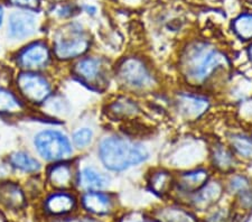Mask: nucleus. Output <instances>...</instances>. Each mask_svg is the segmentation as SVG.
I'll use <instances>...</instances> for the list:
<instances>
[{"mask_svg":"<svg viewBox=\"0 0 252 222\" xmlns=\"http://www.w3.org/2000/svg\"><path fill=\"white\" fill-rule=\"evenodd\" d=\"M51 61V48L45 40L42 39L26 44L15 55V62L22 71L40 72L50 65Z\"/></svg>","mask_w":252,"mask_h":222,"instance_id":"nucleus-7","label":"nucleus"},{"mask_svg":"<svg viewBox=\"0 0 252 222\" xmlns=\"http://www.w3.org/2000/svg\"><path fill=\"white\" fill-rule=\"evenodd\" d=\"M90 46V39L78 24H71L59 32L53 43V54L61 61L80 58Z\"/></svg>","mask_w":252,"mask_h":222,"instance_id":"nucleus-5","label":"nucleus"},{"mask_svg":"<svg viewBox=\"0 0 252 222\" xmlns=\"http://www.w3.org/2000/svg\"><path fill=\"white\" fill-rule=\"evenodd\" d=\"M3 20H5V8L2 5H0V28L2 27Z\"/></svg>","mask_w":252,"mask_h":222,"instance_id":"nucleus-28","label":"nucleus"},{"mask_svg":"<svg viewBox=\"0 0 252 222\" xmlns=\"http://www.w3.org/2000/svg\"><path fill=\"white\" fill-rule=\"evenodd\" d=\"M232 145L243 156H252V139L250 137L238 135L232 138Z\"/></svg>","mask_w":252,"mask_h":222,"instance_id":"nucleus-22","label":"nucleus"},{"mask_svg":"<svg viewBox=\"0 0 252 222\" xmlns=\"http://www.w3.org/2000/svg\"><path fill=\"white\" fill-rule=\"evenodd\" d=\"M79 185L87 191H99L108 187L109 179L94 167H84L79 174Z\"/></svg>","mask_w":252,"mask_h":222,"instance_id":"nucleus-16","label":"nucleus"},{"mask_svg":"<svg viewBox=\"0 0 252 222\" xmlns=\"http://www.w3.org/2000/svg\"><path fill=\"white\" fill-rule=\"evenodd\" d=\"M207 107V101L192 95H183L180 98V108L183 114L189 118L197 117L204 112Z\"/></svg>","mask_w":252,"mask_h":222,"instance_id":"nucleus-17","label":"nucleus"},{"mask_svg":"<svg viewBox=\"0 0 252 222\" xmlns=\"http://www.w3.org/2000/svg\"><path fill=\"white\" fill-rule=\"evenodd\" d=\"M40 20L36 11L16 9L7 19L6 37L11 43L25 42L37 34Z\"/></svg>","mask_w":252,"mask_h":222,"instance_id":"nucleus-6","label":"nucleus"},{"mask_svg":"<svg viewBox=\"0 0 252 222\" xmlns=\"http://www.w3.org/2000/svg\"><path fill=\"white\" fill-rule=\"evenodd\" d=\"M207 179V173L205 171H195L188 173L182 176V185L186 190H192L201 187L203 182Z\"/></svg>","mask_w":252,"mask_h":222,"instance_id":"nucleus-20","label":"nucleus"},{"mask_svg":"<svg viewBox=\"0 0 252 222\" xmlns=\"http://www.w3.org/2000/svg\"><path fill=\"white\" fill-rule=\"evenodd\" d=\"M35 151L46 161L59 163L70 159L73 149L70 139L64 132L56 129H44L32 139Z\"/></svg>","mask_w":252,"mask_h":222,"instance_id":"nucleus-3","label":"nucleus"},{"mask_svg":"<svg viewBox=\"0 0 252 222\" xmlns=\"http://www.w3.org/2000/svg\"><path fill=\"white\" fill-rule=\"evenodd\" d=\"M25 102L9 89L0 84V115L16 116L25 111Z\"/></svg>","mask_w":252,"mask_h":222,"instance_id":"nucleus-15","label":"nucleus"},{"mask_svg":"<svg viewBox=\"0 0 252 222\" xmlns=\"http://www.w3.org/2000/svg\"><path fill=\"white\" fill-rule=\"evenodd\" d=\"M73 73L80 81L89 86H96L103 79L104 66L102 61L96 58L81 59L73 67Z\"/></svg>","mask_w":252,"mask_h":222,"instance_id":"nucleus-9","label":"nucleus"},{"mask_svg":"<svg viewBox=\"0 0 252 222\" xmlns=\"http://www.w3.org/2000/svg\"><path fill=\"white\" fill-rule=\"evenodd\" d=\"M99 156L109 171L121 172L147 159L148 152L140 144L120 137H107L99 145Z\"/></svg>","mask_w":252,"mask_h":222,"instance_id":"nucleus-1","label":"nucleus"},{"mask_svg":"<svg viewBox=\"0 0 252 222\" xmlns=\"http://www.w3.org/2000/svg\"><path fill=\"white\" fill-rule=\"evenodd\" d=\"M83 207L93 215H108L112 209V200L105 193L99 191H88L82 197Z\"/></svg>","mask_w":252,"mask_h":222,"instance_id":"nucleus-13","label":"nucleus"},{"mask_svg":"<svg viewBox=\"0 0 252 222\" xmlns=\"http://www.w3.org/2000/svg\"><path fill=\"white\" fill-rule=\"evenodd\" d=\"M214 159L218 163V166L221 167H229L231 163H232L231 155L225 151V149H218V151L215 152Z\"/></svg>","mask_w":252,"mask_h":222,"instance_id":"nucleus-25","label":"nucleus"},{"mask_svg":"<svg viewBox=\"0 0 252 222\" xmlns=\"http://www.w3.org/2000/svg\"><path fill=\"white\" fill-rule=\"evenodd\" d=\"M224 62V56L218 51L197 44L190 48L184 58V70L190 81L202 82Z\"/></svg>","mask_w":252,"mask_h":222,"instance_id":"nucleus-2","label":"nucleus"},{"mask_svg":"<svg viewBox=\"0 0 252 222\" xmlns=\"http://www.w3.org/2000/svg\"><path fill=\"white\" fill-rule=\"evenodd\" d=\"M234 32L240 38L250 39L252 38V14H243L234 20Z\"/></svg>","mask_w":252,"mask_h":222,"instance_id":"nucleus-19","label":"nucleus"},{"mask_svg":"<svg viewBox=\"0 0 252 222\" xmlns=\"http://www.w3.org/2000/svg\"><path fill=\"white\" fill-rule=\"evenodd\" d=\"M26 203L24 191L15 182H0V204L10 210L22 209Z\"/></svg>","mask_w":252,"mask_h":222,"instance_id":"nucleus-11","label":"nucleus"},{"mask_svg":"<svg viewBox=\"0 0 252 222\" xmlns=\"http://www.w3.org/2000/svg\"><path fill=\"white\" fill-rule=\"evenodd\" d=\"M84 10L87 11L89 15H95V13H96V8L93 6H89V5L84 6Z\"/></svg>","mask_w":252,"mask_h":222,"instance_id":"nucleus-27","label":"nucleus"},{"mask_svg":"<svg viewBox=\"0 0 252 222\" xmlns=\"http://www.w3.org/2000/svg\"><path fill=\"white\" fill-rule=\"evenodd\" d=\"M249 56H250V60H251V62H252V45L249 48Z\"/></svg>","mask_w":252,"mask_h":222,"instance_id":"nucleus-30","label":"nucleus"},{"mask_svg":"<svg viewBox=\"0 0 252 222\" xmlns=\"http://www.w3.org/2000/svg\"><path fill=\"white\" fill-rule=\"evenodd\" d=\"M170 181H172V179H170L167 173H157V174L154 175L152 180V187L156 192H165L169 188Z\"/></svg>","mask_w":252,"mask_h":222,"instance_id":"nucleus-23","label":"nucleus"},{"mask_svg":"<svg viewBox=\"0 0 252 222\" xmlns=\"http://www.w3.org/2000/svg\"><path fill=\"white\" fill-rule=\"evenodd\" d=\"M72 11H73V7L71 6H61L56 9L55 14L61 18H66V17H70V16L73 14Z\"/></svg>","mask_w":252,"mask_h":222,"instance_id":"nucleus-26","label":"nucleus"},{"mask_svg":"<svg viewBox=\"0 0 252 222\" xmlns=\"http://www.w3.org/2000/svg\"><path fill=\"white\" fill-rule=\"evenodd\" d=\"M7 2L17 9L36 11L40 7V0H7Z\"/></svg>","mask_w":252,"mask_h":222,"instance_id":"nucleus-24","label":"nucleus"},{"mask_svg":"<svg viewBox=\"0 0 252 222\" xmlns=\"http://www.w3.org/2000/svg\"><path fill=\"white\" fill-rule=\"evenodd\" d=\"M93 138V131L90 128H80L73 134L72 140L75 147L85 148L90 145Z\"/></svg>","mask_w":252,"mask_h":222,"instance_id":"nucleus-21","label":"nucleus"},{"mask_svg":"<svg viewBox=\"0 0 252 222\" xmlns=\"http://www.w3.org/2000/svg\"><path fill=\"white\" fill-rule=\"evenodd\" d=\"M221 195V187L217 183L207 184L195 195V203L196 207L204 209L217 201Z\"/></svg>","mask_w":252,"mask_h":222,"instance_id":"nucleus-18","label":"nucleus"},{"mask_svg":"<svg viewBox=\"0 0 252 222\" xmlns=\"http://www.w3.org/2000/svg\"><path fill=\"white\" fill-rule=\"evenodd\" d=\"M8 163L16 171L25 174H36L42 169V164L26 151H16L8 156Z\"/></svg>","mask_w":252,"mask_h":222,"instance_id":"nucleus-14","label":"nucleus"},{"mask_svg":"<svg viewBox=\"0 0 252 222\" xmlns=\"http://www.w3.org/2000/svg\"><path fill=\"white\" fill-rule=\"evenodd\" d=\"M117 75L121 83L136 89L147 87L152 81L148 70L141 61L132 58L125 60L118 66Z\"/></svg>","mask_w":252,"mask_h":222,"instance_id":"nucleus-8","label":"nucleus"},{"mask_svg":"<svg viewBox=\"0 0 252 222\" xmlns=\"http://www.w3.org/2000/svg\"><path fill=\"white\" fill-rule=\"evenodd\" d=\"M78 222H97V221L93 220V219H87V218H85V219H81Z\"/></svg>","mask_w":252,"mask_h":222,"instance_id":"nucleus-29","label":"nucleus"},{"mask_svg":"<svg viewBox=\"0 0 252 222\" xmlns=\"http://www.w3.org/2000/svg\"><path fill=\"white\" fill-rule=\"evenodd\" d=\"M44 207L53 216L66 215L75 208V197L65 191L54 192L47 196Z\"/></svg>","mask_w":252,"mask_h":222,"instance_id":"nucleus-12","label":"nucleus"},{"mask_svg":"<svg viewBox=\"0 0 252 222\" xmlns=\"http://www.w3.org/2000/svg\"><path fill=\"white\" fill-rule=\"evenodd\" d=\"M47 181L53 188L63 191L72 187L73 179H74V171L70 164L65 161H59L53 164L47 169Z\"/></svg>","mask_w":252,"mask_h":222,"instance_id":"nucleus-10","label":"nucleus"},{"mask_svg":"<svg viewBox=\"0 0 252 222\" xmlns=\"http://www.w3.org/2000/svg\"><path fill=\"white\" fill-rule=\"evenodd\" d=\"M15 84L19 98L32 106H42L52 95L51 81L40 72L20 71L16 76Z\"/></svg>","mask_w":252,"mask_h":222,"instance_id":"nucleus-4","label":"nucleus"}]
</instances>
